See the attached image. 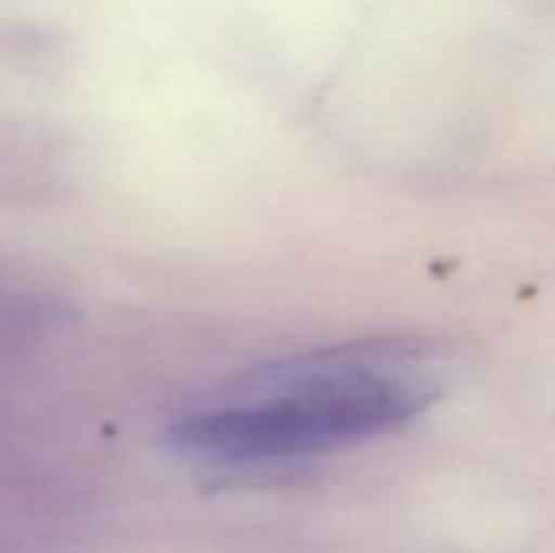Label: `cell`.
I'll return each instance as SVG.
<instances>
[{
  "label": "cell",
  "mask_w": 555,
  "mask_h": 553,
  "mask_svg": "<svg viewBox=\"0 0 555 553\" xmlns=\"http://www.w3.org/2000/svg\"><path fill=\"white\" fill-rule=\"evenodd\" d=\"M442 388L428 347L347 342L266 363L179 412L168 439L209 464H260L347 448L404 426Z\"/></svg>",
  "instance_id": "1"
}]
</instances>
